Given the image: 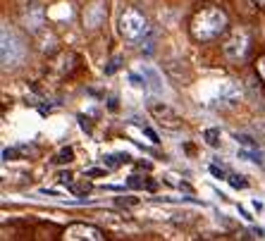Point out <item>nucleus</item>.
I'll list each match as a JSON object with an SVG mask.
<instances>
[{"label": "nucleus", "mask_w": 265, "mask_h": 241, "mask_svg": "<svg viewBox=\"0 0 265 241\" xmlns=\"http://www.w3.org/2000/svg\"><path fill=\"white\" fill-rule=\"evenodd\" d=\"M227 15L220 7H203L201 12H196L191 19V36L196 41H212L220 34H225L227 29Z\"/></svg>", "instance_id": "f257e3e1"}, {"label": "nucleus", "mask_w": 265, "mask_h": 241, "mask_svg": "<svg viewBox=\"0 0 265 241\" xmlns=\"http://www.w3.org/2000/svg\"><path fill=\"white\" fill-rule=\"evenodd\" d=\"M117 29H120V36L124 41H141L146 34H148V22L143 17L139 10H124L122 15H120V24H117Z\"/></svg>", "instance_id": "f03ea898"}, {"label": "nucleus", "mask_w": 265, "mask_h": 241, "mask_svg": "<svg viewBox=\"0 0 265 241\" xmlns=\"http://www.w3.org/2000/svg\"><path fill=\"white\" fill-rule=\"evenodd\" d=\"M2 67H15L19 65V60L24 57V46L17 38V34H12L7 26H2Z\"/></svg>", "instance_id": "7ed1b4c3"}, {"label": "nucleus", "mask_w": 265, "mask_h": 241, "mask_svg": "<svg viewBox=\"0 0 265 241\" xmlns=\"http://www.w3.org/2000/svg\"><path fill=\"white\" fill-rule=\"evenodd\" d=\"M248 34L246 31H234L230 38H227V43L222 46V50H225V57L232 60V62H239V60H244L248 53Z\"/></svg>", "instance_id": "20e7f679"}, {"label": "nucleus", "mask_w": 265, "mask_h": 241, "mask_svg": "<svg viewBox=\"0 0 265 241\" xmlns=\"http://www.w3.org/2000/svg\"><path fill=\"white\" fill-rule=\"evenodd\" d=\"M151 115L158 120V124H162L165 129H170V131H177L182 127L179 112H177L175 108H170L167 103H153V105H151Z\"/></svg>", "instance_id": "39448f33"}, {"label": "nucleus", "mask_w": 265, "mask_h": 241, "mask_svg": "<svg viewBox=\"0 0 265 241\" xmlns=\"http://www.w3.org/2000/svg\"><path fill=\"white\" fill-rule=\"evenodd\" d=\"M65 239L77 241V239H88V241H103V232L98 227H91V224H81L74 222L65 229Z\"/></svg>", "instance_id": "423d86ee"}, {"label": "nucleus", "mask_w": 265, "mask_h": 241, "mask_svg": "<svg viewBox=\"0 0 265 241\" xmlns=\"http://www.w3.org/2000/svg\"><path fill=\"white\" fill-rule=\"evenodd\" d=\"M217 100H220V105H237L241 100V86L234 79L222 81L217 89Z\"/></svg>", "instance_id": "0eeeda50"}, {"label": "nucleus", "mask_w": 265, "mask_h": 241, "mask_svg": "<svg viewBox=\"0 0 265 241\" xmlns=\"http://www.w3.org/2000/svg\"><path fill=\"white\" fill-rule=\"evenodd\" d=\"M237 158L248 160V163H256V165H263V153H261V148H244V146H241Z\"/></svg>", "instance_id": "6e6552de"}, {"label": "nucleus", "mask_w": 265, "mask_h": 241, "mask_svg": "<svg viewBox=\"0 0 265 241\" xmlns=\"http://www.w3.org/2000/svg\"><path fill=\"white\" fill-rule=\"evenodd\" d=\"M124 163H129V155L127 153H112V155H106L103 158V165L106 167H120Z\"/></svg>", "instance_id": "1a4fd4ad"}, {"label": "nucleus", "mask_w": 265, "mask_h": 241, "mask_svg": "<svg viewBox=\"0 0 265 241\" xmlns=\"http://www.w3.org/2000/svg\"><path fill=\"white\" fill-rule=\"evenodd\" d=\"M203 141H206L211 148H217V146H220V129H215V127H212V129H206L203 131Z\"/></svg>", "instance_id": "9d476101"}, {"label": "nucleus", "mask_w": 265, "mask_h": 241, "mask_svg": "<svg viewBox=\"0 0 265 241\" xmlns=\"http://www.w3.org/2000/svg\"><path fill=\"white\" fill-rule=\"evenodd\" d=\"M72 160H74V150H72L70 146H67V148H62V150H60V153H57V155L53 158L55 165H67V163H72Z\"/></svg>", "instance_id": "9b49d317"}, {"label": "nucleus", "mask_w": 265, "mask_h": 241, "mask_svg": "<svg viewBox=\"0 0 265 241\" xmlns=\"http://www.w3.org/2000/svg\"><path fill=\"white\" fill-rule=\"evenodd\" d=\"M141 72H143V76L148 79V89H153V91H160V79H158V74H156L153 70H148V67H143Z\"/></svg>", "instance_id": "f8f14e48"}, {"label": "nucleus", "mask_w": 265, "mask_h": 241, "mask_svg": "<svg viewBox=\"0 0 265 241\" xmlns=\"http://www.w3.org/2000/svg\"><path fill=\"white\" fill-rule=\"evenodd\" d=\"M70 191H72V193H77V196H86L88 191H91V184H88V182H79V184H74V182H72Z\"/></svg>", "instance_id": "ddd939ff"}, {"label": "nucleus", "mask_w": 265, "mask_h": 241, "mask_svg": "<svg viewBox=\"0 0 265 241\" xmlns=\"http://www.w3.org/2000/svg\"><path fill=\"white\" fill-rule=\"evenodd\" d=\"M234 139H237V144H239V146H244V148H258V144H256L251 136H246V134H237Z\"/></svg>", "instance_id": "4468645a"}, {"label": "nucleus", "mask_w": 265, "mask_h": 241, "mask_svg": "<svg viewBox=\"0 0 265 241\" xmlns=\"http://www.w3.org/2000/svg\"><path fill=\"white\" fill-rule=\"evenodd\" d=\"M127 186H129V189H143V186H148V182H146L143 177H139V174H132V177L127 179Z\"/></svg>", "instance_id": "2eb2a0df"}, {"label": "nucleus", "mask_w": 265, "mask_h": 241, "mask_svg": "<svg viewBox=\"0 0 265 241\" xmlns=\"http://www.w3.org/2000/svg\"><path fill=\"white\" fill-rule=\"evenodd\" d=\"M84 174H86V177H93V179H98V177H106L107 174V167L106 165L103 167H91V169H86Z\"/></svg>", "instance_id": "dca6fc26"}, {"label": "nucleus", "mask_w": 265, "mask_h": 241, "mask_svg": "<svg viewBox=\"0 0 265 241\" xmlns=\"http://www.w3.org/2000/svg\"><path fill=\"white\" fill-rule=\"evenodd\" d=\"M120 67H122V57H112V60H110V65L106 67V74H115Z\"/></svg>", "instance_id": "f3484780"}, {"label": "nucleus", "mask_w": 265, "mask_h": 241, "mask_svg": "<svg viewBox=\"0 0 265 241\" xmlns=\"http://www.w3.org/2000/svg\"><path fill=\"white\" fill-rule=\"evenodd\" d=\"M230 184L234 186V189H246L248 182H246V179H241L239 174H230Z\"/></svg>", "instance_id": "a211bd4d"}, {"label": "nucleus", "mask_w": 265, "mask_h": 241, "mask_svg": "<svg viewBox=\"0 0 265 241\" xmlns=\"http://www.w3.org/2000/svg\"><path fill=\"white\" fill-rule=\"evenodd\" d=\"M19 150H22V148H5V150H2V158H5V160H17Z\"/></svg>", "instance_id": "6ab92c4d"}, {"label": "nucleus", "mask_w": 265, "mask_h": 241, "mask_svg": "<svg viewBox=\"0 0 265 241\" xmlns=\"http://www.w3.org/2000/svg\"><path fill=\"white\" fill-rule=\"evenodd\" d=\"M211 172L215 174V177H220V179H230V174H227L222 167H217V165H211Z\"/></svg>", "instance_id": "aec40b11"}, {"label": "nucleus", "mask_w": 265, "mask_h": 241, "mask_svg": "<svg viewBox=\"0 0 265 241\" xmlns=\"http://www.w3.org/2000/svg\"><path fill=\"white\" fill-rule=\"evenodd\" d=\"M258 74H261V79L265 81V55L258 60Z\"/></svg>", "instance_id": "412c9836"}, {"label": "nucleus", "mask_w": 265, "mask_h": 241, "mask_svg": "<svg viewBox=\"0 0 265 241\" xmlns=\"http://www.w3.org/2000/svg\"><path fill=\"white\" fill-rule=\"evenodd\" d=\"M143 131H146V136H148V139H151L153 144H158V141H160L158 136H156V131H153V129H148V127H143Z\"/></svg>", "instance_id": "4be33fe9"}, {"label": "nucleus", "mask_w": 265, "mask_h": 241, "mask_svg": "<svg viewBox=\"0 0 265 241\" xmlns=\"http://www.w3.org/2000/svg\"><path fill=\"white\" fill-rule=\"evenodd\" d=\"M60 184H67V186L72 184V174H70V172H62V174H60Z\"/></svg>", "instance_id": "5701e85b"}, {"label": "nucleus", "mask_w": 265, "mask_h": 241, "mask_svg": "<svg viewBox=\"0 0 265 241\" xmlns=\"http://www.w3.org/2000/svg\"><path fill=\"white\" fill-rule=\"evenodd\" d=\"M117 205H136V198H117Z\"/></svg>", "instance_id": "b1692460"}, {"label": "nucleus", "mask_w": 265, "mask_h": 241, "mask_svg": "<svg viewBox=\"0 0 265 241\" xmlns=\"http://www.w3.org/2000/svg\"><path fill=\"white\" fill-rule=\"evenodd\" d=\"M79 124H81V129L91 131V124H88V122H86V117H84V115H81V117H79Z\"/></svg>", "instance_id": "393cba45"}, {"label": "nucleus", "mask_w": 265, "mask_h": 241, "mask_svg": "<svg viewBox=\"0 0 265 241\" xmlns=\"http://www.w3.org/2000/svg\"><path fill=\"white\" fill-rule=\"evenodd\" d=\"M251 234H253V237H258V239H261V237H265V232L261 229V227H253V229H251Z\"/></svg>", "instance_id": "a878e982"}, {"label": "nucleus", "mask_w": 265, "mask_h": 241, "mask_svg": "<svg viewBox=\"0 0 265 241\" xmlns=\"http://www.w3.org/2000/svg\"><path fill=\"white\" fill-rule=\"evenodd\" d=\"M256 2H258V5H265V0H256Z\"/></svg>", "instance_id": "bb28decb"}, {"label": "nucleus", "mask_w": 265, "mask_h": 241, "mask_svg": "<svg viewBox=\"0 0 265 241\" xmlns=\"http://www.w3.org/2000/svg\"><path fill=\"white\" fill-rule=\"evenodd\" d=\"M263 139H265V129H263Z\"/></svg>", "instance_id": "cd10ccee"}]
</instances>
